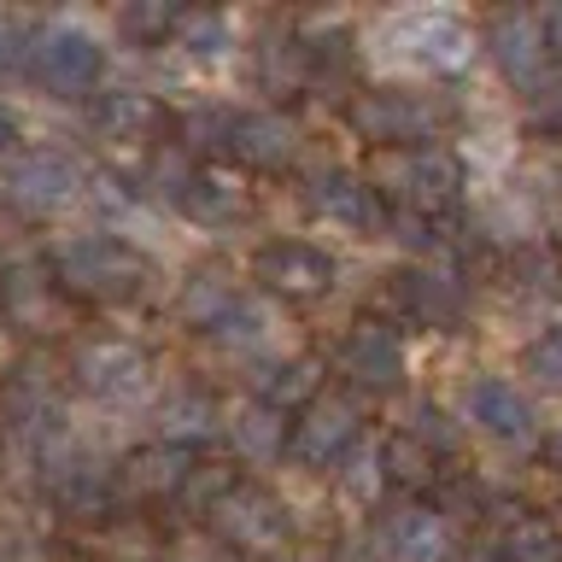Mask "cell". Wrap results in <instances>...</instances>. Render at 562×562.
Segmentation results:
<instances>
[{
    "mask_svg": "<svg viewBox=\"0 0 562 562\" xmlns=\"http://www.w3.org/2000/svg\"><path fill=\"white\" fill-rule=\"evenodd\" d=\"M481 53V30L463 12L446 7H411V12H386L369 30V65L404 82H434V77H457L474 65Z\"/></svg>",
    "mask_w": 562,
    "mask_h": 562,
    "instance_id": "1",
    "label": "cell"
},
{
    "mask_svg": "<svg viewBox=\"0 0 562 562\" xmlns=\"http://www.w3.org/2000/svg\"><path fill=\"white\" fill-rule=\"evenodd\" d=\"M217 153L228 170H281L299 153V123L276 105H193L182 117V153Z\"/></svg>",
    "mask_w": 562,
    "mask_h": 562,
    "instance_id": "2",
    "label": "cell"
},
{
    "mask_svg": "<svg viewBox=\"0 0 562 562\" xmlns=\"http://www.w3.org/2000/svg\"><path fill=\"white\" fill-rule=\"evenodd\" d=\"M47 270L59 281V293L94 299V305H130L153 288V258L117 235H100V228L59 235L47 252Z\"/></svg>",
    "mask_w": 562,
    "mask_h": 562,
    "instance_id": "3",
    "label": "cell"
},
{
    "mask_svg": "<svg viewBox=\"0 0 562 562\" xmlns=\"http://www.w3.org/2000/svg\"><path fill=\"white\" fill-rule=\"evenodd\" d=\"M363 182L375 188L381 205L393 211H411V217H434L463 200V158L446 140H428V147H398V153H369V170Z\"/></svg>",
    "mask_w": 562,
    "mask_h": 562,
    "instance_id": "4",
    "label": "cell"
},
{
    "mask_svg": "<svg viewBox=\"0 0 562 562\" xmlns=\"http://www.w3.org/2000/svg\"><path fill=\"white\" fill-rule=\"evenodd\" d=\"M105 77V42L82 12H59L35 24L30 47V82L53 100H94V82Z\"/></svg>",
    "mask_w": 562,
    "mask_h": 562,
    "instance_id": "5",
    "label": "cell"
},
{
    "mask_svg": "<svg viewBox=\"0 0 562 562\" xmlns=\"http://www.w3.org/2000/svg\"><path fill=\"white\" fill-rule=\"evenodd\" d=\"M346 123H351V135L369 140L375 153L428 147V140H439V130H446V100L428 94V88H416V82H381V88L351 94Z\"/></svg>",
    "mask_w": 562,
    "mask_h": 562,
    "instance_id": "6",
    "label": "cell"
},
{
    "mask_svg": "<svg viewBox=\"0 0 562 562\" xmlns=\"http://www.w3.org/2000/svg\"><path fill=\"white\" fill-rule=\"evenodd\" d=\"M88 170L65 147H12L0 158V200L18 205L24 217H65L82 205Z\"/></svg>",
    "mask_w": 562,
    "mask_h": 562,
    "instance_id": "7",
    "label": "cell"
},
{
    "mask_svg": "<svg viewBox=\"0 0 562 562\" xmlns=\"http://www.w3.org/2000/svg\"><path fill=\"white\" fill-rule=\"evenodd\" d=\"M551 188V176L544 170H509L498 188H486L481 193V205H474V228H481V240L492 246H539V240H551V223H557V211L562 200L557 193H544Z\"/></svg>",
    "mask_w": 562,
    "mask_h": 562,
    "instance_id": "8",
    "label": "cell"
},
{
    "mask_svg": "<svg viewBox=\"0 0 562 562\" xmlns=\"http://www.w3.org/2000/svg\"><path fill=\"white\" fill-rule=\"evenodd\" d=\"M211 527V539L223 544L228 557H288V544H293V516H288V504L276 498V492H263L252 481H235L217 498V509L205 516Z\"/></svg>",
    "mask_w": 562,
    "mask_h": 562,
    "instance_id": "9",
    "label": "cell"
},
{
    "mask_svg": "<svg viewBox=\"0 0 562 562\" xmlns=\"http://www.w3.org/2000/svg\"><path fill=\"white\" fill-rule=\"evenodd\" d=\"M328 369L340 375L351 393H398L411 381V346H404L398 323H381V316H358L340 340L328 346Z\"/></svg>",
    "mask_w": 562,
    "mask_h": 562,
    "instance_id": "10",
    "label": "cell"
},
{
    "mask_svg": "<svg viewBox=\"0 0 562 562\" xmlns=\"http://www.w3.org/2000/svg\"><path fill=\"white\" fill-rule=\"evenodd\" d=\"M246 276L263 288V299H323V293H334L340 258L311 235H270L252 246Z\"/></svg>",
    "mask_w": 562,
    "mask_h": 562,
    "instance_id": "11",
    "label": "cell"
},
{
    "mask_svg": "<svg viewBox=\"0 0 562 562\" xmlns=\"http://www.w3.org/2000/svg\"><path fill=\"white\" fill-rule=\"evenodd\" d=\"M457 428L486 434L498 446H533L539 439V404L516 375H474L457 393Z\"/></svg>",
    "mask_w": 562,
    "mask_h": 562,
    "instance_id": "12",
    "label": "cell"
},
{
    "mask_svg": "<svg viewBox=\"0 0 562 562\" xmlns=\"http://www.w3.org/2000/svg\"><path fill=\"white\" fill-rule=\"evenodd\" d=\"M70 375L94 404H112V411H135L140 398L153 393V358L135 340H82L70 351Z\"/></svg>",
    "mask_w": 562,
    "mask_h": 562,
    "instance_id": "13",
    "label": "cell"
},
{
    "mask_svg": "<svg viewBox=\"0 0 562 562\" xmlns=\"http://www.w3.org/2000/svg\"><path fill=\"white\" fill-rule=\"evenodd\" d=\"M358 446H363V404L351 393H323L316 404H305L299 422L288 428V457L305 463L311 474L340 469Z\"/></svg>",
    "mask_w": 562,
    "mask_h": 562,
    "instance_id": "14",
    "label": "cell"
},
{
    "mask_svg": "<svg viewBox=\"0 0 562 562\" xmlns=\"http://www.w3.org/2000/svg\"><path fill=\"white\" fill-rule=\"evenodd\" d=\"M393 311L411 328L446 334L469 316V276L446 258H416L393 276Z\"/></svg>",
    "mask_w": 562,
    "mask_h": 562,
    "instance_id": "15",
    "label": "cell"
},
{
    "mask_svg": "<svg viewBox=\"0 0 562 562\" xmlns=\"http://www.w3.org/2000/svg\"><path fill=\"white\" fill-rule=\"evenodd\" d=\"M369 557L375 562H451L457 533L439 504H393L369 527Z\"/></svg>",
    "mask_w": 562,
    "mask_h": 562,
    "instance_id": "16",
    "label": "cell"
},
{
    "mask_svg": "<svg viewBox=\"0 0 562 562\" xmlns=\"http://www.w3.org/2000/svg\"><path fill=\"white\" fill-rule=\"evenodd\" d=\"M299 200H305L311 223H323V228H346V235H375V228H386V205L375 200V188L346 165L305 170Z\"/></svg>",
    "mask_w": 562,
    "mask_h": 562,
    "instance_id": "17",
    "label": "cell"
},
{
    "mask_svg": "<svg viewBox=\"0 0 562 562\" xmlns=\"http://www.w3.org/2000/svg\"><path fill=\"white\" fill-rule=\"evenodd\" d=\"M170 205H176V217L193 223V228H235V223L252 217V188H246L240 170L205 158V165H193L182 182H176Z\"/></svg>",
    "mask_w": 562,
    "mask_h": 562,
    "instance_id": "18",
    "label": "cell"
},
{
    "mask_svg": "<svg viewBox=\"0 0 562 562\" xmlns=\"http://www.w3.org/2000/svg\"><path fill=\"white\" fill-rule=\"evenodd\" d=\"M481 53L498 65V77L509 88H544V77H551V53H544L539 18L527 12V7L492 12L486 30H481Z\"/></svg>",
    "mask_w": 562,
    "mask_h": 562,
    "instance_id": "19",
    "label": "cell"
},
{
    "mask_svg": "<svg viewBox=\"0 0 562 562\" xmlns=\"http://www.w3.org/2000/svg\"><path fill=\"white\" fill-rule=\"evenodd\" d=\"M165 123H170L165 100L147 94V88H100L88 100V130L112 147H158Z\"/></svg>",
    "mask_w": 562,
    "mask_h": 562,
    "instance_id": "20",
    "label": "cell"
},
{
    "mask_svg": "<svg viewBox=\"0 0 562 562\" xmlns=\"http://www.w3.org/2000/svg\"><path fill=\"white\" fill-rule=\"evenodd\" d=\"M281 311L270 305L263 293H240L235 299V311L223 316L217 328L205 334L211 346L223 351V358H235V363H246V369H258V363H270V358H281Z\"/></svg>",
    "mask_w": 562,
    "mask_h": 562,
    "instance_id": "21",
    "label": "cell"
},
{
    "mask_svg": "<svg viewBox=\"0 0 562 562\" xmlns=\"http://www.w3.org/2000/svg\"><path fill=\"white\" fill-rule=\"evenodd\" d=\"M323 375H328V358H316V351H288V358H270L246 375V398L270 404L281 416H299L305 404L323 398Z\"/></svg>",
    "mask_w": 562,
    "mask_h": 562,
    "instance_id": "22",
    "label": "cell"
},
{
    "mask_svg": "<svg viewBox=\"0 0 562 562\" xmlns=\"http://www.w3.org/2000/svg\"><path fill=\"white\" fill-rule=\"evenodd\" d=\"M153 422H158V446H176V451H200L211 439H223V404L200 381H176L158 398Z\"/></svg>",
    "mask_w": 562,
    "mask_h": 562,
    "instance_id": "23",
    "label": "cell"
},
{
    "mask_svg": "<svg viewBox=\"0 0 562 562\" xmlns=\"http://www.w3.org/2000/svg\"><path fill=\"white\" fill-rule=\"evenodd\" d=\"M82 200L94 205V228H100V235H117L130 246L165 235V223H158V211L147 205V193L130 188V182H117V176H94Z\"/></svg>",
    "mask_w": 562,
    "mask_h": 562,
    "instance_id": "24",
    "label": "cell"
},
{
    "mask_svg": "<svg viewBox=\"0 0 562 562\" xmlns=\"http://www.w3.org/2000/svg\"><path fill=\"white\" fill-rule=\"evenodd\" d=\"M223 439L235 446L240 463L263 469L288 451V416L270 411V404H258V398H240L235 411H223Z\"/></svg>",
    "mask_w": 562,
    "mask_h": 562,
    "instance_id": "25",
    "label": "cell"
},
{
    "mask_svg": "<svg viewBox=\"0 0 562 562\" xmlns=\"http://www.w3.org/2000/svg\"><path fill=\"white\" fill-rule=\"evenodd\" d=\"M240 293L246 288L235 281V270H223V263H200V270H188L182 293H176V323L193 328V334H211L228 311H235Z\"/></svg>",
    "mask_w": 562,
    "mask_h": 562,
    "instance_id": "26",
    "label": "cell"
},
{
    "mask_svg": "<svg viewBox=\"0 0 562 562\" xmlns=\"http://www.w3.org/2000/svg\"><path fill=\"white\" fill-rule=\"evenodd\" d=\"M0 311H7L18 328H47V323H59V281H53L47 263L18 258L12 270L0 276Z\"/></svg>",
    "mask_w": 562,
    "mask_h": 562,
    "instance_id": "27",
    "label": "cell"
},
{
    "mask_svg": "<svg viewBox=\"0 0 562 562\" xmlns=\"http://www.w3.org/2000/svg\"><path fill=\"white\" fill-rule=\"evenodd\" d=\"M235 18L228 12H182L176 18V35H170V47H176V59L193 65V70H217L235 59Z\"/></svg>",
    "mask_w": 562,
    "mask_h": 562,
    "instance_id": "28",
    "label": "cell"
},
{
    "mask_svg": "<svg viewBox=\"0 0 562 562\" xmlns=\"http://www.w3.org/2000/svg\"><path fill=\"white\" fill-rule=\"evenodd\" d=\"M504 288H509V299H521V305H557L562 299V252H557V240L516 246L509 263H504Z\"/></svg>",
    "mask_w": 562,
    "mask_h": 562,
    "instance_id": "29",
    "label": "cell"
},
{
    "mask_svg": "<svg viewBox=\"0 0 562 562\" xmlns=\"http://www.w3.org/2000/svg\"><path fill=\"white\" fill-rule=\"evenodd\" d=\"M200 469L193 451H176V446H147L130 457V469H117V486H135L147 498H182L188 474Z\"/></svg>",
    "mask_w": 562,
    "mask_h": 562,
    "instance_id": "30",
    "label": "cell"
},
{
    "mask_svg": "<svg viewBox=\"0 0 562 562\" xmlns=\"http://www.w3.org/2000/svg\"><path fill=\"white\" fill-rule=\"evenodd\" d=\"M252 59H258V88L263 94H293L299 82H311V47H305L299 30H281V35L270 30L252 47Z\"/></svg>",
    "mask_w": 562,
    "mask_h": 562,
    "instance_id": "31",
    "label": "cell"
},
{
    "mask_svg": "<svg viewBox=\"0 0 562 562\" xmlns=\"http://www.w3.org/2000/svg\"><path fill=\"white\" fill-rule=\"evenodd\" d=\"M521 381L533 393H562V316L544 323L533 340L521 346Z\"/></svg>",
    "mask_w": 562,
    "mask_h": 562,
    "instance_id": "32",
    "label": "cell"
},
{
    "mask_svg": "<svg viewBox=\"0 0 562 562\" xmlns=\"http://www.w3.org/2000/svg\"><path fill=\"white\" fill-rule=\"evenodd\" d=\"M381 457H386V481H398V486H428V481H439V457L422 446V439H411L404 428L381 439Z\"/></svg>",
    "mask_w": 562,
    "mask_h": 562,
    "instance_id": "33",
    "label": "cell"
},
{
    "mask_svg": "<svg viewBox=\"0 0 562 562\" xmlns=\"http://www.w3.org/2000/svg\"><path fill=\"white\" fill-rule=\"evenodd\" d=\"M334 481L351 504H375V492L386 486V457H381V439H363L358 451L346 457L340 469H334Z\"/></svg>",
    "mask_w": 562,
    "mask_h": 562,
    "instance_id": "34",
    "label": "cell"
},
{
    "mask_svg": "<svg viewBox=\"0 0 562 562\" xmlns=\"http://www.w3.org/2000/svg\"><path fill=\"white\" fill-rule=\"evenodd\" d=\"M463 170H486V176H504L516 170V140H509L504 123H474L469 140H463Z\"/></svg>",
    "mask_w": 562,
    "mask_h": 562,
    "instance_id": "35",
    "label": "cell"
},
{
    "mask_svg": "<svg viewBox=\"0 0 562 562\" xmlns=\"http://www.w3.org/2000/svg\"><path fill=\"white\" fill-rule=\"evenodd\" d=\"M504 551L509 562H562V527L539 516H516L504 533Z\"/></svg>",
    "mask_w": 562,
    "mask_h": 562,
    "instance_id": "36",
    "label": "cell"
},
{
    "mask_svg": "<svg viewBox=\"0 0 562 562\" xmlns=\"http://www.w3.org/2000/svg\"><path fill=\"white\" fill-rule=\"evenodd\" d=\"M42 18L24 12H0V82H30V47Z\"/></svg>",
    "mask_w": 562,
    "mask_h": 562,
    "instance_id": "37",
    "label": "cell"
},
{
    "mask_svg": "<svg viewBox=\"0 0 562 562\" xmlns=\"http://www.w3.org/2000/svg\"><path fill=\"white\" fill-rule=\"evenodd\" d=\"M404 434L422 439V446H428L439 463H446V457L463 446V428H457V416H446L434 398H422V404H416V416H411V428H404Z\"/></svg>",
    "mask_w": 562,
    "mask_h": 562,
    "instance_id": "38",
    "label": "cell"
},
{
    "mask_svg": "<svg viewBox=\"0 0 562 562\" xmlns=\"http://www.w3.org/2000/svg\"><path fill=\"white\" fill-rule=\"evenodd\" d=\"M176 18H182V12H170V7H123L112 24L123 30V42L158 47V42H170V35H176Z\"/></svg>",
    "mask_w": 562,
    "mask_h": 562,
    "instance_id": "39",
    "label": "cell"
},
{
    "mask_svg": "<svg viewBox=\"0 0 562 562\" xmlns=\"http://www.w3.org/2000/svg\"><path fill=\"white\" fill-rule=\"evenodd\" d=\"M527 117H533L539 135H562V82H544L533 105H527Z\"/></svg>",
    "mask_w": 562,
    "mask_h": 562,
    "instance_id": "40",
    "label": "cell"
},
{
    "mask_svg": "<svg viewBox=\"0 0 562 562\" xmlns=\"http://www.w3.org/2000/svg\"><path fill=\"white\" fill-rule=\"evenodd\" d=\"M539 18V35H544V53H551V65L562 59V0H551V7H533Z\"/></svg>",
    "mask_w": 562,
    "mask_h": 562,
    "instance_id": "41",
    "label": "cell"
},
{
    "mask_svg": "<svg viewBox=\"0 0 562 562\" xmlns=\"http://www.w3.org/2000/svg\"><path fill=\"white\" fill-rule=\"evenodd\" d=\"M170 562H228V551H223L217 539H211V544H193V551H188V544H182V551H176Z\"/></svg>",
    "mask_w": 562,
    "mask_h": 562,
    "instance_id": "42",
    "label": "cell"
},
{
    "mask_svg": "<svg viewBox=\"0 0 562 562\" xmlns=\"http://www.w3.org/2000/svg\"><path fill=\"white\" fill-rule=\"evenodd\" d=\"M12 147H18V117H12V105L0 100V158H7Z\"/></svg>",
    "mask_w": 562,
    "mask_h": 562,
    "instance_id": "43",
    "label": "cell"
},
{
    "mask_svg": "<svg viewBox=\"0 0 562 562\" xmlns=\"http://www.w3.org/2000/svg\"><path fill=\"white\" fill-rule=\"evenodd\" d=\"M463 562H509L504 544H474V551H463Z\"/></svg>",
    "mask_w": 562,
    "mask_h": 562,
    "instance_id": "44",
    "label": "cell"
},
{
    "mask_svg": "<svg viewBox=\"0 0 562 562\" xmlns=\"http://www.w3.org/2000/svg\"><path fill=\"white\" fill-rule=\"evenodd\" d=\"M544 463H551V469L562 474V428H557L551 439H544Z\"/></svg>",
    "mask_w": 562,
    "mask_h": 562,
    "instance_id": "45",
    "label": "cell"
},
{
    "mask_svg": "<svg viewBox=\"0 0 562 562\" xmlns=\"http://www.w3.org/2000/svg\"><path fill=\"white\" fill-rule=\"evenodd\" d=\"M281 562H328V557H305V551H288Z\"/></svg>",
    "mask_w": 562,
    "mask_h": 562,
    "instance_id": "46",
    "label": "cell"
},
{
    "mask_svg": "<svg viewBox=\"0 0 562 562\" xmlns=\"http://www.w3.org/2000/svg\"><path fill=\"white\" fill-rule=\"evenodd\" d=\"M557 527H562V521H557Z\"/></svg>",
    "mask_w": 562,
    "mask_h": 562,
    "instance_id": "47",
    "label": "cell"
}]
</instances>
